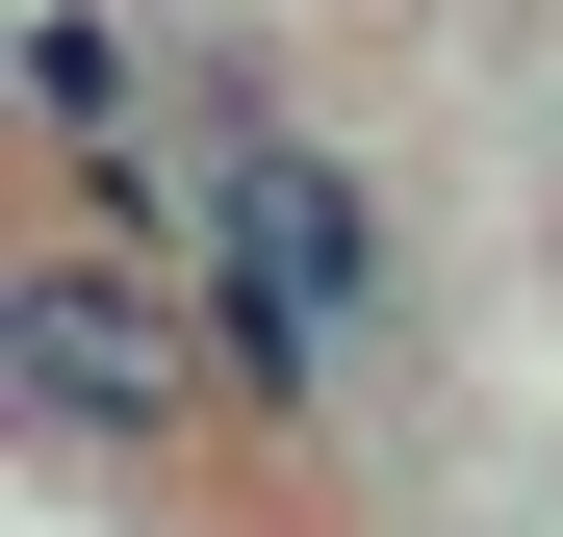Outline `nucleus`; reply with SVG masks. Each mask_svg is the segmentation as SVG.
<instances>
[{
	"label": "nucleus",
	"mask_w": 563,
	"mask_h": 537,
	"mask_svg": "<svg viewBox=\"0 0 563 537\" xmlns=\"http://www.w3.org/2000/svg\"><path fill=\"white\" fill-rule=\"evenodd\" d=\"M206 282L282 307V333H333V358L410 307V282H385V205H358V154L282 128V103H206Z\"/></svg>",
	"instance_id": "nucleus-2"
},
{
	"label": "nucleus",
	"mask_w": 563,
	"mask_h": 537,
	"mask_svg": "<svg viewBox=\"0 0 563 537\" xmlns=\"http://www.w3.org/2000/svg\"><path fill=\"white\" fill-rule=\"evenodd\" d=\"M0 384H26V435H77V461H179V435L231 410V333H206V256H0Z\"/></svg>",
	"instance_id": "nucleus-1"
}]
</instances>
